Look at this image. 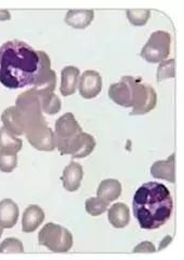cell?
<instances>
[{"instance_id":"6da1fadb","label":"cell","mask_w":184,"mask_h":260,"mask_svg":"<svg viewBox=\"0 0 184 260\" xmlns=\"http://www.w3.org/2000/svg\"><path fill=\"white\" fill-rule=\"evenodd\" d=\"M41 69L40 51L21 40H10L0 47V82L8 89L31 86Z\"/></svg>"},{"instance_id":"7a4b0ae2","label":"cell","mask_w":184,"mask_h":260,"mask_svg":"<svg viewBox=\"0 0 184 260\" xmlns=\"http://www.w3.org/2000/svg\"><path fill=\"white\" fill-rule=\"evenodd\" d=\"M172 211V197L165 185L149 181L137 189L133 200V212L141 229L161 228L170 219Z\"/></svg>"},{"instance_id":"3957f363","label":"cell","mask_w":184,"mask_h":260,"mask_svg":"<svg viewBox=\"0 0 184 260\" xmlns=\"http://www.w3.org/2000/svg\"><path fill=\"white\" fill-rule=\"evenodd\" d=\"M38 242L41 246L48 247L51 252L67 253L73 245V238L68 229L57 223L49 222L40 230Z\"/></svg>"},{"instance_id":"277c9868","label":"cell","mask_w":184,"mask_h":260,"mask_svg":"<svg viewBox=\"0 0 184 260\" xmlns=\"http://www.w3.org/2000/svg\"><path fill=\"white\" fill-rule=\"evenodd\" d=\"M133 84V110L130 116L145 115L156 107L157 94L152 85L142 81L141 78H131Z\"/></svg>"},{"instance_id":"5b68a950","label":"cell","mask_w":184,"mask_h":260,"mask_svg":"<svg viewBox=\"0 0 184 260\" xmlns=\"http://www.w3.org/2000/svg\"><path fill=\"white\" fill-rule=\"evenodd\" d=\"M171 37L164 30L154 31L140 52V56L149 63H161L170 54Z\"/></svg>"},{"instance_id":"8992f818","label":"cell","mask_w":184,"mask_h":260,"mask_svg":"<svg viewBox=\"0 0 184 260\" xmlns=\"http://www.w3.org/2000/svg\"><path fill=\"white\" fill-rule=\"evenodd\" d=\"M15 106L23 117L25 131L33 124L46 121L45 117L42 115L43 112L40 99L36 92L31 89L23 92L17 96L15 101Z\"/></svg>"},{"instance_id":"52a82bcc","label":"cell","mask_w":184,"mask_h":260,"mask_svg":"<svg viewBox=\"0 0 184 260\" xmlns=\"http://www.w3.org/2000/svg\"><path fill=\"white\" fill-rule=\"evenodd\" d=\"M81 132H83V129L71 112H67V114L59 117L56 120L54 131L56 148L59 153Z\"/></svg>"},{"instance_id":"ba28073f","label":"cell","mask_w":184,"mask_h":260,"mask_svg":"<svg viewBox=\"0 0 184 260\" xmlns=\"http://www.w3.org/2000/svg\"><path fill=\"white\" fill-rule=\"evenodd\" d=\"M24 134L33 148L40 151H53L56 148L55 134L47 121L29 126Z\"/></svg>"},{"instance_id":"9c48e42d","label":"cell","mask_w":184,"mask_h":260,"mask_svg":"<svg viewBox=\"0 0 184 260\" xmlns=\"http://www.w3.org/2000/svg\"><path fill=\"white\" fill-rule=\"evenodd\" d=\"M96 147L95 138L85 132H81L70 142L60 154H70L73 159H82L90 155Z\"/></svg>"},{"instance_id":"30bf717a","label":"cell","mask_w":184,"mask_h":260,"mask_svg":"<svg viewBox=\"0 0 184 260\" xmlns=\"http://www.w3.org/2000/svg\"><path fill=\"white\" fill-rule=\"evenodd\" d=\"M131 76H124L121 81L113 83L109 88V98L116 104L123 107H133V84Z\"/></svg>"},{"instance_id":"8fae6325","label":"cell","mask_w":184,"mask_h":260,"mask_svg":"<svg viewBox=\"0 0 184 260\" xmlns=\"http://www.w3.org/2000/svg\"><path fill=\"white\" fill-rule=\"evenodd\" d=\"M102 88V79L99 73L86 71L79 80V92L83 99L91 100L97 96Z\"/></svg>"},{"instance_id":"7c38bea8","label":"cell","mask_w":184,"mask_h":260,"mask_svg":"<svg viewBox=\"0 0 184 260\" xmlns=\"http://www.w3.org/2000/svg\"><path fill=\"white\" fill-rule=\"evenodd\" d=\"M83 178V168L81 164L75 161L70 162L65 168L61 176L64 188L69 192H75L80 188L81 181Z\"/></svg>"},{"instance_id":"4fadbf2b","label":"cell","mask_w":184,"mask_h":260,"mask_svg":"<svg viewBox=\"0 0 184 260\" xmlns=\"http://www.w3.org/2000/svg\"><path fill=\"white\" fill-rule=\"evenodd\" d=\"M174 161L176 154H170L168 159L156 161L151 167V174L156 179H163L173 184L176 181V173H174Z\"/></svg>"},{"instance_id":"5bb4252c","label":"cell","mask_w":184,"mask_h":260,"mask_svg":"<svg viewBox=\"0 0 184 260\" xmlns=\"http://www.w3.org/2000/svg\"><path fill=\"white\" fill-rule=\"evenodd\" d=\"M46 218V214L39 205L31 204L24 211L22 219V230L25 233L36 231Z\"/></svg>"},{"instance_id":"9a60e30c","label":"cell","mask_w":184,"mask_h":260,"mask_svg":"<svg viewBox=\"0 0 184 260\" xmlns=\"http://www.w3.org/2000/svg\"><path fill=\"white\" fill-rule=\"evenodd\" d=\"M4 126L16 136H21L25 133L24 120L16 106H11L5 109L2 115Z\"/></svg>"},{"instance_id":"2e32d148","label":"cell","mask_w":184,"mask_h":260,"mask_svg":"<svg viewBox=\"0 0 184 260\" xmlns=\"http://www.w3.org/2000/svg\"><path fill=\"white\" fill-rule=\"evenodd\" d=\"M79 78H80V69L76 66H66L61 71V81L59 91L63 96H70L76 93Z\"/></svg>"},{"instance_id":"e0dca14e","label":"cell","mask_w":184,"mask_h":260,"mask_svg":"<svg viewBox=\"0 0 184 260\" xmlns=\"http://www.w3.org/2000/svg\"><path fill=\"white\" fill-rule=\"evenodd\" d=\"M20 210L11 199H5L0 202V224L4 229L13 228L19 219Z\"/></svg>"},{"instance_id":"ac0fdd59","label":"cell","mask_w":184,"mask_h":260,"mask_svg":"<svg viewBox=\"0 0 184 260\" xmlns=\"http://www.w3.org/2000/svg\"><path fill=\"white\" fill-rule=\"evenodd\" d=\"M108 218L115 228H125L130 221L129 207L125 203L113 204L110 209H108Z\"/></svg>"},{"instance_id":"d6986e66","label":"cell","mask_w":184,"mask_h":260,"mask_svg":"<svg viewBox=\"0 0 184 260\" xmlns=\"http://www.w3.org/2000/svg\"><path fill=\"white\" fill-rule=\"evenodd\" d=\"M95 13L93 10H69L66 14L65 22L77 29H83L94 20Z\"/></svg>"},{"instance_id":"ffe728a7","label":"cell","mask_w":184,"mask_h":260,"mask_svg":"<svg viewBox=\"0 0 184 260\" xmlns=\"http://www.w3.org/2000/svg\"><path fill=\"white\" fill-rule=\"evenodd\" d=\"M121 194L122 185L118 179H104L97 189V197L109 203L118 200Z\"/></svg>"},{"instance_id":"44dd1931","label":"cell","mask_w":184,"mask_h":260,"mask_svg":"<svg viewBox=\"0 0 184 260\" xmlns=\"http://www.w3.org/2000/svg\"><path fill=\"white\" fill-rule=\"evenodd\" d=\"M23 147V141L17 138L16 135L11 133L5 126L0 127V149L12 150L19 152Z\"/></svg>"},{"instance_id":"7402d4cb","label":"cell","mask_w":184,"mask_h":260,"mask_svg":"<svg viewBox=\"0 0 184 260\" xmlns=\"http://www.w3.org/2000/svg\"><path fill=\"white\" fill-rule=\"evenodd\" d=\"M41 102L42 112L47 115H56L61 109V102L55 93H51L39 98Z\"/></svg>"},{"instance_id":"603a6c76","label":"cell","mask_w":184,"mask_h":260,"mask_svg":"<svg viewBox=\"0 0 184 260\" xmlns=\"http://www.w3.org/2000/svg\"><path fill=\"white\" fill-rule=\"evenodd\" d=\"M17 167V152L0 149V171L11 173Z\"/></svg>"},{"instance_id":"cb8c5ba5","label":"cell","mask_w":184,"mask_h":260,"mask_svg":"<svg viewBox=\"0 0 184 260\" xmlns=\"http://www.w3.org/2000/svg\"><path fill=\"white\" fill-rule=\"evenodd\" d=\"M109 209V202L102 200L100 198H90L85 201V211L91 216H97L107 212Z\"/></svg>"},{"instance_id":"d4e9b609","label":"cell","mask_w":184,"mask_h":260,"mask_svg":"<svg viewBox=\"0 0 184 260\" xmlns=\"http://www.w3.org/2000/svg\"><path fill=\"white\" fill-rule=\"evenodd\" d=\"M174 69H176V60L173 58L161 62L159 68H157V82H162L166 79L173 78L176 75Z\"/></svg>"},{"instance_id":"484cf974","label":"cell","mask_w":184,"mask_h":260,"mask_svg":"<svg viewBox=\"0 0 184 260\" xmlns=\"http://www.w3.org/2000/svg\"><path fill=\"white\" fill-rule=\"evenodd\" d=\"M126 15L128 21L133 25L143 26L150 19L151 11L144 9H134V10H127Z\"/></svg>"},{"instance_id":"4316f807","label":"cell","mask_w":184,"mask_h":260,"mask_svg":"<svg viewBox=\"0 0 184 260\" xmlns=\"http://www.w3.org/2000/svg\"><path fill=\"white\" fill-rule=\"evenodd\" d=\"M0 253H24L23 243L15 238H8L0 244Z\"/></svg>"},{"instance_id":"83f0119b","label":"cell","mask_w":184,"mask_h":260,"mask_svg":"<svg viewBox=\"0 0 184 260\" xmlns=\"http://www.w3.org/2000/svg\"><path fill=\"white\" fill-rule=\"evenodd\" d=\"M156 252V248L153 245V243L149 241H144L142 243H140L134 248V253H154Z\"/></svg>"},{"instance_id":"f1b7e54d","label":"cell","mask_w":184,"mask_h":260,"mask_svg":"<svg viewBox=\"0 0 184 260\" xmlns=\"http://www.w3.org/2000/svg\"><path fill=\"white\" fill-rule=\"evenodd\" d=\"M11 20V14L8 10H0V21Z\"/></svg>"},{"instance_id":"f546056e","label":"cell","mask_w":184,"mask_h":260,"mask_svg":"<svg viewBox=\"0 0 184 260\" xmlns=\"http://www.w3.org/2000/svg\"><path fill=\"white\" fill-rule=\"evenodd\" d=\"M171 241H172V238H171L170 236H167V237H166V238L162 241V243H161V245H160V247H159V250H161V249H163L164 247L167 246V245L170 243Z\"/></svg>"},{"instance_id":"4dcf8cb0","label":"cell","mask_w":184,"mask_h":260,"mask_svg":"<svg viewBox=\"0 0 184 260\" xmlns=\"http://www.w3.org/2000/svg\"><path fill=\"white\" fill-rule=\"evenodd\" d=\"M3 233H4V227L2 226V224H0V238H2Z\"/></svg>"}]
</instances>
